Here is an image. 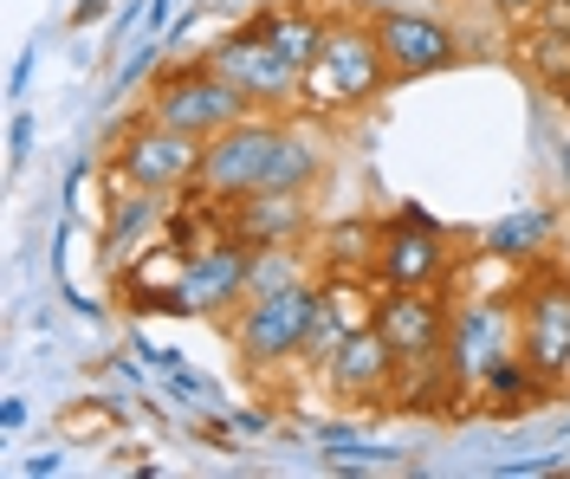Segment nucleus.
Wrapping results in <instances>:
<instances>
[{"instance_id":"obj_13","label":"nucleus","mask_w":570,"mask_h":479,"mask_svg":"<svg viewBox=\"0 0 570 479\" xmlns=\"http://www.w3.org/2000/svg\"><path fill=\"white\" fill-rule=\"evenodd\" d=\"M202 59H208L234 91H247L259 111H298V84H305V72H298V66H285V59L253 33V27H234L227 39H214Z\"/></svg>"},{"instance_id":"obj_20","label":"nucleus","mask_w":570,"mask_h":479,"mask_svg":"<svg viewBox=\"0 0 570 479\" xmlns=\"http://www.w3.org/2000/svg\"><path fill=\"white\" fill-rule=\"evenodd\" d=\"M551 396H558V389H551V382H544L525 357H505V363H499L493 376L473 389V402L487 408V415H532V408L551 402Z\"/></svg>"},{"instance_id":"obj_31","label":"nucleus","mask_w":570,"mask_h":479,"mask_svg":"<svg viewBox=\"0 0 570 479\" xmlns=\"http://www.w3.org/2000/svg\"><path fill=\"white\" fill-rule=\"evenodd\" d=\"M227 421H234V435H266V428H273V415H266V408H234Z\"/></svg>"},{"instance_id":"obj_19","label":"nucleus","mask_w":570,"mask_h":479,"mask_svg":"<svg viewBox=\"0 0 570 479\" xmlns=\"http://www.w3.org/2000/svg\"><path fill=\"white\" fill-rule=\"evenodd\" d=\"M376 247H383V221H331L312 233L318 272H376Z\"/></svg>"},{"instance_id":"obj_34","label":"nucleus","mask_w":570,"mask_h":479,"mask_svg":"<svg viewBox=\"0 0 570 479\" xmlns=\"http://www.w3.org/2000/svg\"><path fill=\"white\" fill-rule=\"evenodd\" d=\"M564 435H570V421H564Z\"/></svg>"},{"instance_id":"obj_8","label":"nucleus","mask_w":570,"mask_h":479,"mask_svg":"<svg viewBox=\"0 0 570 479\" xmlns=\"http://www.w3.org/2000/svg\"><path fill=\"white\" fill-rule=\"evenodd\" d=\"M519 357L551 389H570V272L532 266L519 279Z\"/></svg>"},{"instance_id":"obj_12","label":"nucleus","mask_w":570,"mask_h":479,"mask_svg":"<svg viewBox=\"0 0 570 479\" xmlns=\"http://www.w3.org/2000/svg\"><path fill=\"white\" fill-rule=\"evenodd\" d=\"M454 266L448 227L428 214L422 201H402L383 221V247H376V279L383 286H441Z\"/></svg>"},{"instance_id":"obj_3","label":"nucleus","mask_w":570,"mask_h":479,"mask_svg":"<svg viewBox=\"0 0 570 479\" xmlns=\"http://www.w3.org/2000/svg\"><path fill=\"white\" fill-rule=\"evenodd\" d=\"M285 123H292V111H247L234 130L208 137L202 176L188 188V201H208V208H240V201H253L266 188V176H273Z\"/></svg>"},{"instance_id":"obj_25","label":"nucleus","mask_w":570,"mask_h":479,"mask_svg":"<svg viewBox=\"0 0 570 479\" xmlns=\"http://www.w3.org/2000/svg\"><path fill=\"white\" fill-rule=\"evenodd\" d=\"M564 453H532V460H499L493 479H532V473H558Z\"/></svg>"},{"instance_id":"obj_29","label":"nucleus","mask_w":570,"mask_h":479,"mask_svg":"<svg viewBox=\"0 0 570 479\" xmlns=\"http://www.w3.org/2000/svg\"><path fill=\"white\" fill-rule=\"evenodd\" d=\"M105 13H117V0H78V7H71V27L85 33V27H98Z\"/></svg>"},{"instance_id":"obj_30","label":"nucleus","mask_w":570,"mask_h":479,"mask_svg":"<svg viewBox=\"0 0 570 479\" xmlns=\"http://www.w3.org/2000/svg\"><path fill=\"white\" fill-rule=\"evenodd\" d=\"M27 415H33L27 396H7V402H0V435H20V428H27Z\"/></svg>"},{"instance_id":"obj_28","label":"nucleus","mask_w":570,"mask_h":479,"mask_svg":"<svg viewBox=\"0 0 570 479\" xmlns=\"http://www.w3.org/2000/svg\"><path fill=\"white\" fill-rule=\"evenodd\" d=\"M20 473H27V479H52V473H66V453H52V447H46V453H33V460H20Z\"/></svg>"},{"instance_id":"obj_32","label":"nucleus","mask_w":570,"mask_h":479,"mask_svg":"<svg viewBox=\"0 0 570 479\" xmlns=\"http://www.w3.org/2000/svg\"><path fill=\"white\" fill-rule=\"evenodd\" d=\"M363 7V20H376V13H395V7H422V0H356Z\"/></svg>"},{"instance_id":"obj_26","label":"nucleus","mask_w":570,"mask_h":479,"mask_svg":"<svg viewBox=\"0 0 570 479\" xmlns=\"http://www.w3.org/2000/svg\"><path fill=\"white\" fill-rule=\"evenodd\" d=\"M33 66H39V46H27V52L13 59V72H7V104H27V91H33Z\"/></svg>"},{"instance_id":"obj_10","label":"nucleus","mask_w":570,"mask_h":479,"mask_svg":"<svg viewBox=\"0 0 570 479\" xmlns=\"http://www.w3.org/2000/svg\"><path fill=\"white\" fill-rule=\"evenodd\" d=\"M454 305H441V286H383L376 292V331L402 369H434L448 357Z\"/></svg>"},{"instance_id":"obj_21","label":"nucleus","mask_w":570,"mask_h":479,"mask_svg":"<svg viewBox=\"0 0 570 479\" xmlns=\"http://www.w3.org/2000/svg\"><path fill=\"white\" fill-rule=\"evenodd\" d=\"M318 460L331 473H376V467H409V447H376V441H324Z\"/></svg>"},{"instance_id":"obj_1","label":"nucleus","mask_w":570,"mask_h":479,"mask_svg":"<svg viewBox=\"0 0 570 479\" xmlns=\"http://www.w3.org/2000/svg\"><path fill=\"white\" fill-rule=\"evenodd\" d=\"M395 84L390 59H383V39L370 20H351L337 13V27L324 39V52L305 66V84H298V111L312 117H351L363 104H376Z\"/></svg>"},{"instance_id":"obj_6","label":"nucleus","mask_w":570,"mask_h":479,"mask_svg":"<svg viewBox=\"0 0 570 479\" xmlns=\"http://www.w3.org/2000/svg\"><path fill=\"white\" fill-rule=\"evenodd\" d=\"M505 357H519V279L505 292H473L454 305V325H448V376L461 389V402H473V389L493 376Z\"/></svg>"},{"instance_id":"obj_23","label":"nucleus","mask_w":570,"mask_h":479,"mask_svg":"<svg viewBox=\"0 0 570 479\" xmlns=\"http://www.w3.org/2000/svg\"><path fill=\"white\" fill-rule=\"evenodd\" d=\"M163 389L169 396H188L195 408H220V389H214L208 376H195L188 363H176V369H163Z\"/></svg>"},{"instance_id":"obj_9","label":"nucleus","mask_w":570,"mask_h":479,"mask_svg":"<svg viewBox=\"0 0 570 479\" xmlns=\"http://www.w3.org/2000/svg\"><path fill=\"white\" fill-rule=\"evenodd\" d=\"M202 137H188L176 123H163V117L142 111L137 123H124L117 130V143H110V169L117 176H130L142 188H169V194H188L195 176H202Z\"/></svg>"},{"instance_id":"obj_22","label":"nucleus","mask_w":570,"mask_h":479,"mask_svg":"<svg viewBox=\"0 0 570 479\" xmlns=\"http://www.w3.org/2000/svg\"><path fill=\"white\" fill-rule=\"evenodd\" d=\"M163 52H169V39H137V46H130V59L110 72V98H124V91H137L142 78L163 72Z\"/></svg>"},{"instance_id":"obj_17","label":"nucleus","mask_w":570,"mask_h":479,"mask_svg":"<svg viewBox=\"0 0 570 479\" xmlns=\"http://www.w3.org/2000/svg\"><path fill=\"white\" fill-rule=\"evenodd\" d=\"M227 227H234L247 247L305 240V227H312V194H253L240 208H227Z\"/></svg>"},{"instance_id":"obj_2","label":"nucleus","mask_w":570,"mask_h":479,"mask_svg":"<svg viewBox=\"0 0 570 479\" xmlns=\"http://www.w3.org/2000/svg\"><path fill=\"white\" fill-rule=\"evenodd\" d=\"M324 318V286L318 279H298V286H279V292L247 298L227 331H234V350L247 369H285L312 357V331Z\"/></svg>"},{"instance_id":"obj_16","label":"nucleus","mask_w":570,"mask_h":479,"mask_svg":"<svg viewBox=\"0 0 570 479\" xmlns=\"http://www.w3.org/2000/svg\"><path fill=\"white\" fill-rule=\"evenodd\" d=\"M324 169H331V143H324V117L312 111H292L279 137V156H273V176L259 194H312L324 182Z\"/></svg>"},{"instance_id":"obj_15","label":"nucleus","mask_w":570,"mask_h":479,"mask_svg":"<svg viewBox=\"0 0 570 479\" xmlns=\"http://www.w3.org/2000/svg\"><path fill=\"white\" fill-rule=\"evenodd\" d=\"M247 27L279 52L285 66L305 72V66L324 52V39H331V27H337V13H324V7H312V0H273V7L253 13Z\"/></svg>"},{"instance_id":"obj_11","label":"nucleus","mask_w":570,"mask_h":479,"mask_svg":"<svg viewBox=\"0 0 570 479\" xmlns=\"http://www.w3.org/2000/svg\"><path fill=\"white\" fill-rule=\"evenodd\" d=\"M370 27L383 39V59H390L395 84H415V78L461 66V27L448 13H434V7H395V13H376Z\"/></svg>"},{"instance_id":"obj_24","label":"nucleus","mask_w":570,"mask_h":479,"mask_svg":"<svg viewBox=\"0 0 570 479\" xmlns=\"http://www.w3.org/2000/svg\"><path fill=\"white\" fill-rule=\"evenodd\" d=\"M33 111H27V104H13V117H7V169H20V162H27V156H33Z\"/></svg>"},{"instance_id":"obj_18","label":"nucleus","mask_w":570,"mask_h":479,"mask_svg":"<svg viewBox=\"0 0 570 479\" xmlns=\"http://www.w3.org/2000/svg\"><path fill=\"white\" fill-rule=\"evenodd\" d=\"M551 240H558V214L551 208H512V214H499L480 233V253L505 259V266H532V259H544Z\"/></svg>"},{"instance_id":"obj_5","label":"nucleus","mask_w":570,"mask_h":479,"mask_svg":"<svg viewBox=\"0 0 570 479\" xmlns=\"http://www.w3.org/2000/svg\"><path fill=\"white\" fill-rule=\"evenodd\" d=\"M169 233H176V194L169 188H142L110 169L105 221H98V266L110 279H130L149 253H169Z\"/></svg>"},{"instance_id":"obj_14","label":"nucleus","mask_w":570,"mask_h":479,"mask_svg":"<svg viewBox=\"0 0 570 479\" xmlns=\"http://www.w3.org/2000/svg\"><path fill=\"white\" fill-rule=\"evenodd\" d=\"M318 382L337 402H383V396H395V382H402V363H395V350L383 343V331L363 325V331H351L318 363Z\"/></svg>"},{"instance_id":"obj_33","label":"nucleus","mask_w":570,"mask_h":479,"mask_svg":"<svg viewBox=\"0 0 570 479\" xmlns=\"http://www.w3.org/2000/svg\"><path fill=\"white\" fill-rule=\"evenodd\" d=\"M499 13H525V7H538V0H493Z\"/></svg>"},{"instance_id":"obj_7","label":"nucleus","mask_w":570,"mask_h":479,"mask_svg":"<svg viewBox=\"0 0 570 479\" xmlns=\"http://www.w3.org/2000/svg\"><path fill=\"white\" fill-rule=\"evenodd\" d=\"M247 111H259L247 91H234L227 78L214 72L208 59H188V66H163L156 84H149V117H163V123H176L188 137H220V130H234Z\"/></svg>"},{"instance_id":"obj_4","label":"nucleus","mask_w":570,"mask_h":479,"mask_svg":"<svg viewBox=\"0 0 570 479\" xmlns=\"http://www.w3.org/2000/svg\"><path fill=\"white\" fill-rule=\"evenodd\" d=\"M253 298V247L240 233H214L202 247L176 253V279L156 292L163 311L176 318H234Z\"/></svg>"},{"instance_id":"obj_27","label":"nucleus","mask_w":570,"mask_h":479,"mask_svg":"<svg viewBox=\"0 0 570 479\" xmlns=\"http://www.w3.org/2000/svg\"><path fill=\"white\" fill-rule=\"evenodd\" d=\"M130 357H137L142 369H176L181 363V350H169V343H137Z\"/></svg>"}]
</instances>
